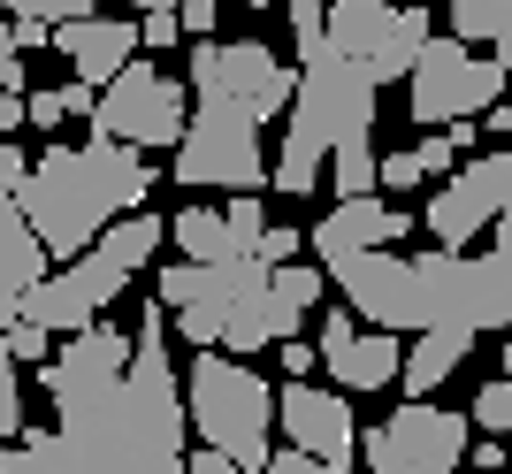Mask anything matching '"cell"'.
Wrapping results in <instances>:
<instances>
[{
  "mask_svg": "<svg viewBox=\"0 0 512 474\" xmlns=\"http://www.w3.org/2000/svg\"><path fill=\"white\" fill-rule=\"evenodd\" d=\"M169 237H176V253H184V260H230L237 253L230 230H222V207H184V215L169 222Z\"/></svg>",
  "mask_w": 512,
  "mask_h": 474,
  "instance_id": "7402d4cb",
  "label": "cell"
},
{
  "mask_svg": "<svg viewBox=\"0 0 512 474\" xmlns=\"http://www.w3.org/2000/svg\"><path fill=\"white\" fill-rule=\"evenodd\" d=\"M184 398L169 360V314L146 306L130 367L107 390L62 406L54 429H31L0 452V474H184Z\"/></svg>",
  "mask_w": 512,
  "mask_h": 474,
  "instance_id": "6da1fadb",
  "label": "cell"
},
{
  "mask_svg": "<svg viewBox=\"0 0 512 474\" xmlns=\"http://www.w3.org/2000/svg\"><path fill=\"white\" fill-rule=\"evenodd\" d=\"M375 100H383V77L352 54L321 39L299 54V85H291V123H283V146L268 161V192H321V169L344 138H367L375 130Z\"/></svg>",
  "mask_w": 512,
  "mask_h": 474,
  "instance_id": "3957f363",
  "label": "cell"
},
{
  "mask_svg": "<svg viewBox=\"0 0 512 474\" xmlns=\"http://www.w3.org/2000/svg\"><path fill=\"white\" fill-rule=\"evenodd\" d=\"M184 474H237L222 452H184Z\"/></svg>",
  "mask_w": 512,
  "mask_h": 474,
  "instance_id": "60d3db41",
  "label": "cell"
},
{
  "mask_svg": "<svg viewBox=\"0 0 512 474\" xmlns=\"http://www.w3.org/2000/svg\"><path fill=\"white\" fill-rule=\"evenodd\" d=\"M8 39H16V54H39V46H54V23L16 16V23H8Z\"/></svg>",
  "mask_w": 512,
  "mask_h": 474,
  "instance_id": "8d00e7d4",
  "label": "cell"
},
{
  "mask_svg": "<svg viewBox=\"0 0 512 474\" xmlns=\"http://www.w3.org/2000/svg\"><path fill=\"white\" fill-rule=\"evenodd\" d=\"M467 459H474V467H482V474H497V467H505V444H490V436H482V444H467Z\"/></svg>",
  "mask_w": 512,
  "mask_h": 474,
  "instance_id": "ab89813d",
  "label": "cell"
},
{
  "mask_svg": "<svg viewBox=\"0 0 512 474\" xmlns=\"http://www.w3.org/2000/svg\"><path fill=\"white\" fill-rule=\"evenodd\" d=\"M497 367H505V375H512V337H505V360H497Z\"/></svg>",
  "mask_w": 512,
  "mask_h": 474,
  "instance_id": "bcb514c9",
  "label": "cell"
},
{
  "mask_svg": "<svg viewBox=\"0 0 512 474\" xmlns=\"http://www.w3.org/2000/svg\"><path fill=\"white\" fill-rule=\"evenodd\" d=\"M406 237H413V215L367 192V199H337V207L314 222L306 245H314L321 268H329V260H344V253H375V245H406Z\"/></svg>",
  "mask_w": 512,
  "mask_h": 474,
  "instance_id": "d6986e66",
  "label": "cell"
},
{
  "mask_svg": "<svg viewBox=\"0 0 512 474\" xmlns=\"http://www.w3.org/2000/svg\"><path fill=\"white\" fill-rule=\"evenodd\" d=\"M85 123L100 130V138H115V146L169 153L176 138H184V123H192V92L176 85L161 62H138V54H130V62L92 92V115H85Z\"/></svg>",
  "mask_w": 512,
  "mask_h": 474,
  "instance_id": "8992f818",
  "label": "cell"
},
{
  "mask_svg": "<svg viewBox=\"0 0 512 474\" xmlns=\"http://www.w3.org/2000/svg\"><path fill=\"white\" fill-rule=\"evenodd\" d=\"M321 39L337 54H352V62H367L383 85H398L428 39V8H406V0H329Z\"/></svg>",
  "mask_w": 512,
  "mask_h": 474,
  "instance_id": "8fae6325",
  "label": "cell"
},
{
  "mask_svg": "<svg viewBox=\"0 0 512 474\" xmlns=\"http://www.w3.org/2000/svg\"><path fill=\"white\" fill-rule=\"evenodd\" d=\"M321 16H329L321 0H291V39H299V54H306V46H321Z\"/></svg>",
  "mask_w": 512,
  "mask_h": 474,
  "instance_id": "d6a6232c",
  "label": "cell"
},
{
  "mask_svg": "<svg viewBox=\"0 0 512 474\" xmlns=\"http://www.w3.org/2000/svg\"><path fill=\"white\" fill-rule=\"evenodd\" d=\"M23 436V383H16V360L0 345V444H16Z\"/></svg>",
  "mask_w": 512,
  "mask_h": 474,
  "instance_id": "4316f807",
  "label": "cell"
},
{
  "mask_svg": "<svg viewBox=\"0 0 512 474\" xmlns=\"http://www.w3.org/2000/svg\"><path fill=\"white\" fill-rule=\"evenodd\" d=\"M428 176H421V161H413V146L406 153H390V161H375V192H421Z\"/></svg>",
  "mask_w": 512,
  "mask_h": 474,
  "instance_id": "f1b7e54d",
  "label": "cell"
},
{
  "mask_svg": "<svg viewBox=\"0 0 512 474\" xmlns=\"http://www.w3.org/2000/svg\"><path fill=\"white\" fill-rule=\"evenodd\" d=\"M62 92V115H92V92L100 85H85V77H69V85H54Z\"/></svg>",
  "mask_w": 512,
  "mask_h": 474,
  "instance_id": "f35d334b",
  "label": "cell"
},
{
  "mask_svg": "<svg viewBox=\"0 0 512 474\" xmlns=\"http://www.w3.org/2000/svg\"><path fill=\"white\" fill-rule=\"evenodd\" d=\"M321 268H306V260H283V268H268V283L260 291H245V299L230 306V322H222V352L230 360H245V352H268L283 345V337H299L306 306H321Z\"/></svg>",
  "mask_w": 512,
  "mask_h": 474,
  "instance_id": "7c38bea8",
  "label": "cell"
},
{
  "mask_svg": "<svg viewBox=\"0 0 512 474\" xmlns=\"http://www.w3.org/2000/svg\"><path fill=\"white\" fill-rule=\"evenodd\" d=\"M467 459V421L428 398H406L383 429H367V467L375 474H451Z\"/></svg>",
  "mask_w": 512,
  "mask_h": 474,
  "instance_id": "4fadbf2b",
  "label": "cell"
},
{
  "mask_svg": "<svg viewBox=\"0 0 512 474\" xmlns=\"http://www.w3.org/2000/svg\"><path fill=\"white\" fill-rule=\"evenodd\" d=\"M321 176H329V192H337V199H367V192H375V130H367V138H344Z\"/></svg>",
  "mask_w": 512,
  "mask_h": 474,
  "instance_id": "603a6c76",
  "label": "cell"
},
{
  "mask_svg": "<svg viewBox=\"0 0 512 474\" xmlns=\"http://www.w3.org/2000/svg\"><path fill=\"white\" fill-rule=\"evenodd\" d=\"M260 283H268V260L230 253V260H176V268H161L153 291H161V314H176V329L207 352V345H222L230 306L245 299V291H260Z\"/></svg>",
  "mask_w": 512,
  "mask_h": 474,
  "instance_id": "30bf717a",
  "label": "cell"
},
{
  "mask_svg": "<svg viewBox=\"0 0 512 474\" xmlns=\"http://www.w3.org/2000/svg\"><path fill=\"white\" fill-rule=\"evenodd\" d=\"M505 77L512 69L497 62V54H474L467 39H436L428 31L421 54H413L406 69V108L413 123H467V115H490L497 100H505Z\"/></svg>",
  "mask_w": 512,
  "mask_h": 474,
  "instance_id": "52a82bcc",
  "label": "cell"
},
{
  "mask_svg": "<svg viewBox=\"0 0 512 474\" xmlns=\"http://www.w3.org/2000/svg\"><path fill=\"white\" fill-rule=\"evenodd\" d=\"M474 421H482V429H512V375L474 390Z\"/></svg>",
  "mask_w": 512,
  "mask_h": 474,
  "instance_id": "83f0119b",
  "label": "cell"
},
{
  "mask_svg": "<svg viewBox=\"0 0 512 474\" xmlns=\"http://www.w3.org/2000/svg\"><path fill=\"white\" fill-rule=\"evenodd\" d=\"M276 429L291 436V452L329 459V467H352V452H360V421H352L344 390H314V383L276 390Z\"/></svg>",
  "mask_w": 512,
  "mask_h": 474,
  "instance_id": "9a60e30c",
  "label": "cell"
},
{
  "mask_svg": "<svg viewBox=\"0 0 512 474\" xmlns=\"http://www.w3.org/2000/svg\"><path fill=\"white\" fill-rule=\"evenodd\" d=\"M23 130V92H0V138H16Z\"/></svg>",
  "mask_w": 512,
  "mask_h": 474,
  "instance_id": "b9f144b4",
  "label": "cell"
},
{
  "mask_svg": "<svg viewBox=\"0 0 512 474\" xmlns=\"http://www.w3.org/2000/svg\"><path fill=\"white\" fill-rule=\"evenodd\" d=\"M184 421L207 436V452H222L237 474H260L276 452V390L260 383L245 360L207 345L192 360V390H184Z\"/></svg>",
  "mask_w": 512,
  "mask_h": 474,
  "instance_id": "5b68a950",
  "label": "cell"
},
{
  "mask_svg": "<svg viewBox=\"0 0 512 474\" xmlns=\"http://www.w3.org/2000/svg\"><path fill=\"white\" fill-rule=\"evenodd\" d=\"M146 192H153V169L138 161V146H115L92 130L85 146H46L8 199H16L23 230L46 245V260H77L115 215L146 207Z\"/></svg>",
  "mask_w": 512,
  "mask_h": 474,
  "instance_id": "7a4b0ae2",
  "label": "cell"
},
{
  "mask_svg": "<svg viewBox=\"0 0 512 474\" xmlns=\"http://www.w3.org/2000/svg\"><path fill=\"white\" fill-rule=\"evenodd\" d=\"M505 23H512V0H451V39L467 46H490Z\"/></svg>",
  "mask_w": 512,
  "mask_h": 474,
  "instance_id": "cb8c5ba5",
  "label": "cell"
},
{
  "mask_svg": "<svg viewBox=\"0 0 512 474\" xmlns=\"http://www.w3.org/2000/svg\"><path fill=\"white\" fill-rule=\"evenodd\" d=\"M314 352H321V367L337 375V390H360V398H367V390H383V383H398V360H406L390 329H360L344 306L321 314V345Z\"/></svg>",
  "mask_w": 512,
  "mask_h": 474,
  "instance_id": "2e32d148",
  "label": "cell"
},
{
  "mask_svg": "<svg viewBox=\"0 0 512 474\" xmlns=\"http://www.w3.org/2000/svg\"><path fill=\"white\" fill-rule=\"evenodd\" d=\"M444 138H451V153H474V138H482V123H474V115H467V123H444Z\"/></svg>",
  "mask_w": 512,
  "mask_h": 474,
  "instance_id": "7bdbcfd3",
  "label": "cell"
},
{
  "mask_svg": "<svg viewBox=\"0 0 512 474\" xmlns=\"http://www.w3.org/2000/svg\"><path fill=\"white\" fill-rule=\"evenodd\" d=\"M222 230H230L237 253H253L260 230H268V215H260V192H230V207H222Z\"/></svg>",
  "mask_w": 512,
  "mask_h": 474,
  "instance_id": "d4e9b609",
  "label": "cell"
},
{
  "mask_svg": "<svg viewBox=\"0 0 512 474\" xmlns=\"http://www.w3.org/2000/svg\"><path fill=\"white\" fill-rule=\"evenodd\" d=\"M467 329H413V352L398 360V383H406V398H428V390L444 383L451 367L467 360Z\"/></svg>",
  "mask_w": 512,
  "mask_h": 474,
  "instance_id": "44dd1931",
  "label": "cell"
},
{
  "mask_svg": "<svg viewBox=\"0 0 512 474\" xmlns=\"http://www.w3.org/2000/svg\"><path fill=\"white\" fill-rule=\"evenodd\" d=\"M413 161H421V176H451V138H413Z\"/></svg>",
  "mask_w": 512,
  "mask_h": 474,
  "instance_id": "e575fe53",
  "label": "cell"
},
{
  "mask_svg": "<svg viewBox=\"0 0 512 474\" xmlns=\"http://www.w3.org/2000/svg\"><path fill=\"white\" fill-rule=\"evenodd\" d=\"M123 367H130V337L115 322H92V329H77L62 352H46L39 383L54 390V406H77V398H92V390H107Z\"/></svg>",
  "mask_w": 512,
  "mask_h": 474,
  "instance_id": "e0dca14e",
  "label": "cell"
},
{
  "mask_svg": "<svg viewBox=\"0 0 512 474\" xmlns=\"http://www.w3.org/2000/svg\"><path fill=\"white\" fill-rule=\"evenodd\" d=\"M0 92H23V54L8 39V16H0Z\"/></svg>",
  "mask_w": 512,
  "mask_h": 474,
  "instance_id": "74e56055",
  "label": "cell"
},
{
  "mask_svg": "<svg viewBox=\"0 0 512 474\" xmlns=\"http://www.w3.org/2000/svg\"><path fill=\"white\" fill-rule=\"evenodd\" d=\"M260 474H352V467H329V459H306V452H268Z\"/></svg>",
  "mask_w": 512,
  "mask_h": 474,
  "instance_id": "836d02e7",
  "label": "cell"
},
{
  "mask_svg": "<svg viewBox=\"0 0 512 474\" xmlns=\"http://www.w3.org/2000/svg\"><path fill=\"white\" fill-rule=\"evenodd\" d=\"M490 130H497V138H512V100H497V108H490Z\"/></svg>",
  "mask_w": 512,
  "mask_h": 474,
  "instance_id": "ee69618b",
  "label": "cell"
},
{
  "mask_svg": "<svg viewBox=\"0 0 512 474\" xmlns=\"http://www.w3.org/2000/svg\"><path fill=\"white\" fill-rule=\"evenodd\" d=\"M291 62H276V46L268 39H199L192 46V69H184V92L207 100V108H237L253 115V123H276L291 108Z\"/></svg>",
  "mask_w": 512,
  "mask_h": 474,
  "instance_id": "ba28073f",
  "label": "cell"
},
{
  "mask_svg": "<svg viewBox=\"0 0 512 474\" xmlns=\"http://www.w3.org/2000/svg\"><path fill=\"white\" fill-rule=\"evenodd\" d=\"M214 16H222V0H176V23H184V39H214Z\"/></svg>",
  "mask_w": 512,
  "mask_h": 474,
  "instance_id": "4dcf8cb0",
  "label": "cell"
},
{
  "mask_svg": "<svg viewBox=\"0 0 512 474\" xmlns=\"http://www.w3.org/2000/svg\"><path fill=\"white\" fill-rule=\"evenodd\" d=\"M490 54H497V62L512 69V23H505V31H497V39H490Z\"/></svg>",
  "mask_w": 512,
  "mask_h": 474,
  "instance_id": "f6af8a7d",
  "label": "cell"
},
{
  "mask_svg": "<svg viewBox=\"0 0 512 474\" xmlns=\"http://www.w3.org/2000/svg\"><path fill=\"white\" fill-rule=\"evenodd\" d=\"M253 260H268V268H283V260H299V230H260V245H253Z\"/></svg>",
  "mask_w": 512,
  "mask_h": 474,
  "instance_id": "1f68e13d",
  "label": "cell"
},
{
  "mask_svg": "<svg viewBox=\"0 0 512 474\" xmlns=\"http://www.w3.org/2000/svg\"><path fill=\"white\" fill-rule=\"evenodd\" d=\"M505 474H512V459H505Z\"/></svg>",
  "mask_w": 512,
  "mask_h": 474,
  "instance_id": "c3c4849f",
  "label": "cell"
},
{
  "mask_svg": "<svg viewBox=\"0 0 512 474\" xmlns=\"http://www.w3.org/2000/svg\"><path fill=\"white\" fill-rule=\"evenodd\" d=\"M161 245H169V222L146 215V207H130L123 222H107L85 253L69 260L62 276L46 268V276L16 299V314H23V322H39L46 337H77V329L107 322V306L130 291V276H146Z\"/></svg>",
  "mask_w": 512,
  "mask_h": 474,
  "instance_id": "277c9868",
  "label": "cell"
},
{
  "mask_svg": "<svg viewBox=\"0 0 512 474\" xmlns=\"http://www.w3.org/2000/svg\"><path fill=\"white\" fill-rule=\"evenodd\" d=\"M237 8H268V0H237Z\"/></svg>",
  "mask_w": 512,
  "mask_h": 474,
  "instance_id": "7dc6e473",
  "label": "cell"
},
{
  "mask_svg": "<svg viewBox=\"0 0 512 474\" xmlns=\"http://www.w3.org/2000/svg\"><path fill=\"white\" fill-rule=\"evenodd\" d=\"M497 215H512V138H505V153H482V161H467V169L451 176L444 192L428 199V237L436 245H451V253H467L474 237L490 230Z\"/></svg>",
  "mask_w": 512,
  "mask_h": 474,
  "instance_id": "5bb4252c",
  "label": "cell"
},
{
  "mask_svg": "<svg viewBox=\"0 0 512 474\" xmlns=\"http://www.w3.org/2000/svg\"><path fill=\"white\" fill-rule=\"evenodd\" d=\"M176 184H199V192H260L268 184V153H260V123L237 108H207L192 100V123L176 138Z\"/></svg>",
  "mask_w": 512,
  "mask_h": 474,
  "instance_id": "9c48e42d",
  "label": "cell"
},
{
  "mask_svg": "<svg viewBox=\"0 0 512 474\" xmlns=\"http://www.w3.org/2000/svg\"><path fill=\"white\" fill-rule=\"evenodd\" d=\"M23 169H31V153H16L8 138H0V322H16V299L46 276V268H54V260H46V245L23 230L16 199H8V192L23 184Z\"/></svg>",
  "mask_w": 512,
  "mask_h": 474,
  "instance_id": "ac0fdd59",
  "label": "cell"
},
{
  "mask_svg": "<svg viewBox=\"0 0 512 474\" xmlns=\"http://www.w3.org/2000/svg\"><path fill=\"white\" fill-rule=\"evenodd\" d=\"M268 352H276V360L291 367V383H306V375L321 367V352H314V345H299V337H283V345H268Z\"/></svg>",
  "mask_w": 512,
  "mask_h": 474,
  "instance_id": "d590c367",
  "label": "cell"
},
{
  "mask_svg": "<svg viewBox=\"0 0 512 474\" xmlns=\"http://www.w3.org/2000/svg\"><path fill=\"white\" fill-rule=\"evenodd\" d=\"M54 54H62L85 85H107V77L138 54V23L130 16H100V8H92V16H69V23H54Z\"/></svg>",
  "mask_w": 512,
  "mask_h": 474,
  "instance_id": "ffe728a7",
  "label": "cell"
},
{
  "mask_svg": "<svg viewBox=\"0 0 512 474\" xmlns=\"http://www.w3.org/2000/svg\"><path fill=\"white\" fill-rule=\"evenodd\" d=\"M0 345H8V360H16V367H46L54 337H46L39 322H23V314H16V322H0Z\"/></svg>",
  "mask_w": 512,
  "mask_h": 474,
  "instance_id": "484cf974",
  "label": "cell"
},
{
  "mask_svg": "<svg viewBox=\"0 0 512 474\" xmlns=\"http://www.w3.org/2000/svg\"><path fill=\"white\" fill-rule=\"evenodd\" d=\"M176 39H184V23H176V8H146V16H138V46H153V54H169Z\"/></svg>",
  "mask_w": 512,
  "mask_h": 474,
  "instance_id": "f546056e",
  "label": "cell"
}]
</instances>
